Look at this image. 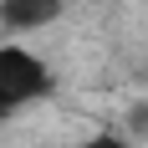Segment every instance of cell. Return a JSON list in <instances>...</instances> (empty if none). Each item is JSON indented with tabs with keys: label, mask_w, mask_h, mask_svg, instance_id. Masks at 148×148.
<instances>
[{
	"label": "cell",
	"mask_w": 148,
	"mask_h": 148,
	"mask_svg": "<svg viewBox=\"0 0 148 148\" xmlns=\"http://www.w3.org/2000/svg\"><path fill=\"white\" fill-rule=\"evenodd\" d=\"M46 92H51V66H46L31 46L5 41L0 46V123L15 118L21 107L41 102Z\"/></svg>",
	"instance_id": "1"
},
{
	"label": "cell",
	"mask_w": 148,
	"mask_h": 148,
	"mask_svg": "<svg viewBox=\"0 0 148 148\" xmlns=\"http://www.w3.org/2000/svg\"><path fill=\"white\" fill-rule=\"evenodd\" d=\"M128 138H143V143H148V97L128 107Z\"/></svg>",
	"instance_id": "3"
},
{
	"label": "cell",
	"mask_w": 148,
	"mask_h": 148,
	"mask_svg": "<svg viewBox=\"0 0 148 148\" xmlns=\"http://www.w3.org/2000/svg\"><path fill=\"white\" fill-rule=\"evenodd\" d=\"M82 148H133V143H128V133H92Z\"/></svg>",
	"instance_id": "4"
},
{
	"label": "cell",
	"mask_w": 148,
	"mask_h": 148,
	"mask_svg": "<svg viewBox=\"0 0 148 148\" xmlns=\"http://www.w3.org/2000/svg\"><path fill=\"white\" fill-rule=\"evenodd\" d=\"M56 15H61V0H0V31H10V36L46 31Z\"/></svg>",
	"instance_id": "2"
}]
</instances>
